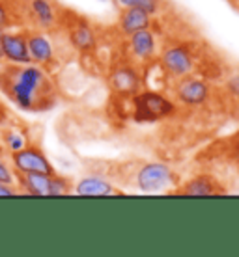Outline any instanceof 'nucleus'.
<instances>
[{
  "instance_id": "nucleus-22",
  "label": "nucleus",
  "mask_w": 239,
  "mask_h": 257,
  "mask_svg": "<svg viewBox=\"0 0 239 257\" xmlns=\"http://www.w3.org/2000/svg\"><path fill=\"white\" fill-rule=\"evenodd\" d=\"M71 192H73L71 181L54 172L51 175V190H49V196L54 198V196H65V194H71Z\"/></svg>"
},
{
  "instance_id": "nucleus-25",
  "label": "nucleus",
  "mask_w": 239,
  "mask_h": 257,
  "mask_svg": "<svg viewBox=\"0 0 239 257\" xmlns=\"http://www.w3.org/2000/svg\"><path fill=\"white\" fill-rule=\"evenodd\" d=\"M2 32H4V30H0V64H4V54H2Z\"/></svg>"
},
{
  "instance_id": "nucleus-17",
  "label": "nucleus",
  "mask_w": 239,
  "mask_h": 257,
  "mask_svg": "<svg viewBox=\"0 0 239 257\" xmlns=\"http://www.w3.org/2000/svg\"><path fill=\"white\" fill-rule=\"evenodd\" d=\"M0 144L8 155L13 151H19V149L30 146V135L25 128V125L21 121L10 123L6 119L0 121Z\"/></svg>"
},
{
  "instance_id": "nucleus-2",
  "label": "nucleus",
  "mask_w": 239,
  "mask_h": 257,
  "mask_svg": "<svg viewBox=\"0 0 239 257\" xmlns=\"http://www.w3.org/2000/svg\"><path fill=\"white\" fill-rule=\"evenodd\" d=\"M204 51L206 49L200 41L172 38L167 43H163L161 52L157 56V65L161 67L168 84H172L187 75H198Z\"/></svg>"
},
{
  "instance_id": "nucleus-26",
  "label": "nucleus",
  "mask_w": 239,
  "mask_h": 257,
  "mask_svg": "<svg viewBox=\"0 0 239 257\" xmlns=\"http://www.w3.org/2000/svg\"><path fill=\"white\" fill-rule=\"evenodd\" d=\"M228 2H230V6H233L239 12V0H228Z\"/></svg>"
},
{
  "instance_id": "nucleus-27",
  "label": "nucleus",
  "mask_w": 239,
  "mask_h": 257,
  "mask_svg": "<svg viewBox=\"0 0 239 257\" xmlns=\"http://www.w3.org/2000/svg\"><path fill=\"white\" fill-rule=\"evenodd\" d=\"M4 114H6V110H4V108H2V106H0V121L4 119Z\"/></svg>"
},
{
  "instance_id": "nucleus-19",
  "label": "nucleus",
  "mask_w": 239,
  "mask_h": 257,
  "mask_svg": "<svg viewBox=\"0 0 239 257\" xmlns=\"http://www.w3.org/2000/svg\"><path fill=\"white\" fill-rule=\"evenodd\" d=\"M13 174H15V185L19 194L49 196L52 174H23V172H13Z\"/></svg>"
},
{
  "instance_id": "nucleus-15",
  "label": "nucleus",
  "mask_w": 239,
  "mask_h": 257,
  "mask_svg": "<svg viewBox=\"0 0 239 257\" xmlns=\"http://www.w3.org/2000/svg\"><path fill=\"white\" fill-rule=\"evenodd\" d=\"M202 159L230 166V170L239 174V131L235 135L228 136V140L215 142L211 148H207L206 153H202Z\"/></svg>"
},
{
  "instance_id": "nucleus-20",
  "label": "nucleus",
  "mask_w": 239,
  "mask_h": 257,
  "mask_svg": "<svg viewBox=\"0 0 239 257\" xmlns=\"http://www.w3.org/2000/svg\"><path fill=\"white\" fill-rule=\"evenodd\" d=\"M25 13L21 0H0V30L23 28Z\"/></svg>"
},
{
  "instance_id": "nucleus-9",
  "label": "nucleus",
  "mask_w": 239,
  "mask_h": 257,
  "mask_svg": "<svg viewBox=\"0 0 239 257\" xmlns=\"http://www.w3.org/2000/svg\"><path fill=\"white\" fill-rule=\"evenodd\" d=\"M109 80L110 91L116 97H131L138 93L144 86V71L138 65L131 64L129 60H125L123 56H120L118 60L112 62V65L109 67Z\"/></svg>"
},
{
  "instance_id": "nucleus-7",
  "label": "nucleus",
  "mask_w": 239,
  "mask_h": 257,
  "mask_svg": "<svg viewBox=\"0 0 239 257\" xmlns=\"http://www.w3.org/2000/svg\"><path fill=\"white\" fill-rule=\"evenodd\" d=\"M135 185L138 190L148 194L174 190L180 185V175L172 166L165 162H142L135 172Z\"/></svg>"
},
{
  "instance_id": "nucleus-14",
  "label": "nucleus",
  "mask_w": 239,
  "mask_h": 257,
  "mask_svg": "<svg viewBox=\"0 0 239 257\" xmlns=\"http://www.w3.org/2000/svg\"><path fill=\"white\" fill-rule=\"evenodd\" d=\"M174 194H183V196H217V194H226L224 183L211 172H202V174L193 175L191 179L180 181V187L172 190Z\"/></svg>"
},
{
  "instance_id": "nucleus-10",
  "label": "nucleus",
  "mask_w": 239,
  "mask_h": 257,
  "mask_svg": "<svg viewBox=\"0 0 239 257\" xmlns=\"http://www.w3.org/2000/svg\"><path fill=\"white\" fill-rule=\"evenodd\" d=\"M26 28H38L43 32H58L64 8L54 0H21Z\"/></svg>"
},
{
  "instance_id": "nucleus-6",
  "label": "nucleus",
  "mask_w": 239,
  "mask_h": 257,
  "mask_svg": "<svg viewBox=\"0 0 239 257\" xmlns=\"http://www.w3.org/2000/svg\"><path fill=\"white\" fill-rule=\"evenodd\" d=\"M58 32L64 34L65 41L71 47V51L78 52V54L97 52L99 34H97V30L94 28L90 21H86L83 15L64 8V15H62Z\"/></svg>"
},
{
  "instance_id": "nucleus-8",
  "label": "nucleus",
  "mask_w": 239,
  "mask_h": 257,
  "mask_svg": "<svg viewBox=\"0 0 239 257\" xmlns=\"http://www.w3.org/2000/svg\"><path fill=\"white\" fill-rule=\"evenodd\" d=\"M26 39H28V52L32 64L43 67L52 73L62 65L60 49L56 43V32H43L38 28H26Z\"/></svg>"
},
{
  "instance_id": "nucleus-1",
  "label": "nucleus",
  "mask_w": 239,
  "mask_h": 257,
  "mask_svg": "<svg viewBox=\"0 0 239 257\" xmlns=\"http://www.w3.org/2000/svg\"><path fill=\"white\" fill-rule=\"evenodd\" d=\"M0 91L25 112H45L58 101L52 73L36 64H0Z\"/></svg>"
},
{
  "instance_id": "nucleus-23",
  "label": "nucleus",
  "mask_w": 239,
  "mask_h": 257,
  "mask_svg": "<svg viewBox=\"0 0 239 257\" xmlns=\"http://www.w3.org/2000/svg\"><path fill=\"white\" fill-rule=\"evenodd\" d=\"M4 148L0 146V181L4 183H10V185H15V174H13V168L8 166V162L4 161Z\"/></svg>"
},
{
  "instance_id": "nucleus-12",
  "label": "nucleus",
  "mask_w": 239,
  "mask_h": 257,
  "mask_svg": "<svg viewBox=\"0 0 239 257\" xmlns=\"http://www.w3.org/2000/svg\"><path fill=\"white\" fill-rule=\"evenodd\" d=\"M161 21L157 19L155 15L144 12L140 8H120L116 21V32L125 38L133 32L144 30V28H159Z\"/></svg>"
},
{
  "instance_id": "nucleus-13",
  "label": "nucleus",
  "mask_w": 239,
  "mask_h": 257,
  "mask_svg": "<svg viewBox=\"0 0 239 257\" xmlns=\"http://www.w3.org/2000/svg\"><path fill=\"white\" fill-rule=\"evenodd\" d=\"M2 54H4V62H10V64H32L30 52H28L26 26L10 28L2 32Z\"/></svg>"
},
{
  "instance_id": "nucleus-5",
  "label": "nucleus",
  "mask_w": 239,
  "mask_h": 257,
  "mask_svg": "<svg viewBox=\"0 0 239 257\" xmlns=\"http://www.w3.org/2000/svg\"><path fill=\"white\" fill-rule=\"evenodd\" d=\"M159 38H161V34L157 28H144V30L129 34V36L122 38L120 56L144 69L149 64H153L161 52L163 43L159 41Z\"/></svg>"
},
{
  "instance_id": "nucleus-3",
  "label": "nucleus",
  "mask_w": 239,
  "mask_h": 257,
  "mask_svg": "<svg viewBox=\"0 0 239 257\" xmlns=\"http://www.w3.org/2000/svg\"><path fill=\"white\" fill-rule=\"evenodd\" d=\"M172 99L180 108L185 110H207L213 104H220L219 86L215 88L211 80L200 75H187L170 84Z\"/></svg>"
},
{
  "instance_id": "nucleus-18",
  "label": "nucleus",
  "mask_w": 239,
  "mask_h": 257,
  "mask_svg": "<svg viewBox=\"0 0 239 257\" xmlns=\"http://www.w3.org/2000/svg\"><path fill=\"white\" fill-rule=\"evenodd\" d=\"M73 192L78 196H112V194H122V190H118L107 175L88 174L75 183Z\"/></svg>"
},
{
  "instance_id": "nucleus-16",
  "label": "nucleus",
  "mask_w": 239,
  "mask_h": 257,
  "mask_svg": "<svg viewBox=\"0 0 239 257\" xmlns=\"http://www.w3.org/2000/svg\"><path fill=\"white\" fill-rule=\"evenodd\" d=\"M220 106L233 119H239V67L230 69L219 86Z\"/></svg>"
},
{
  "instance_id": "nucleus-4",
  "label": "nucleus",
  "mask_w": 239,
  "mask_h": 257,
  "mask_svg": "<svg viewBox=\"0 0 239 257\" xmlns=\"http://www.w3.org/2000/svg\"><path fill=\"white\" fill-rule=\"evenodd\" d=\"M131 116L136 123H157L174 117L180 106L172 97L157 90H140L131 97Z\"/></svg>"
},
{
  "instance_id": "nucleus-21",
  "label": "nucleus",
  "mask_w": 239,
  "mask_h": 257,
  "mask_svg": "<svg viewBox=\"0 0 239 257\" xmlns=\"http://www.w3.org/2000/svg\"><path fill=\"white\" fill-rule=\"evenodd\" d=\"M120 8H140L144 12L161 17L168 10V0H116Z\"/></svg>"
},
{
  "instance_id": "nucleus-11",
  "label": "nucleus",
  "mask_w": 239,
  "mask_h": 257,
  "mask_svg": "<svg viewBox=\"0 0 239 257\" xmlns=\"http://www.w3.org/2000/svg\"><path fill=\"white\" fill-rule=\"evenodd\" d=\"M10 162H12L13 172H23V174H54L56 172L49 157L43 153V149L34 144L10 153Z\"/></svg>"
},
{
  "instance_id": "nucleus-24",
  "label": "nucleus",
  "mask_w": 239,
  "mask_h": 257,
  "mask_svg": "<svg viewBox=\"0 0 239 257\" xmlns=\"http://www.w3.org/2000/svg\"><path fill=\"white\" fill-rule=\"evenodd\" d=\"M13 194H19V190L15 188V185H10V183L0 181V196H13Z\"/></svg>"
}]
</instances>
